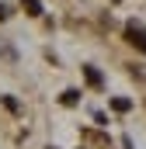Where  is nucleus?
<instances>
[{
	"label": "nucleus",
	"mask_w": 146,
	"mask_h": 149,
	"mask_svg": "<svg viewBox=\"0 0 146 149\" xmlns=\"http://www.w3.org/2000/svg\"><path fill=\"white\" fill-rule=\"evenodd\" d=\"M84 80H87V83H91V87H105V76L98 73V70H94V66H84Z\"/></svg>",
	"instance_id": "2"
},
{
	"label": "nucleus",
	"mask_w": 146,
	"mask_h": 149,
	"mask_svg": "<svg viewBox=\"0 0 146 149\" xmlns=\"http://www.w3.org/2000/svg\"><path fill=\"white\" fill-rule=\"evenodd\" d=\"M21 3H25V10L32 17H42V0H21Z\"/></svg>",
	"instance_id": "3"
},
{
	"label": "nucleus",
	"mask_w": 146,
	"mask_h": 149,
	"mask_svg": "<svg viewBox=\"0 0 146 149\" xmlns=\"http://www.w3.org/2000/svg\"><path fill=\"white\" fill-rule=\"evenodd\" d=\"M125 38H129V42H132L139 52H146V28H143V24L129 21V24H125Z\"/></svg>",
	"instance_id": "1"
},
{
	"label": "nucleus",
	"mask_w": 146,
	"mask_h": 149,
	"mask_svg": "<svg viewBox=\"0 0 146 149\" xmlns=\"http://www.w3.org/2000/svg\"><path fill=\"white\" fill-rule=\"evenodd\" d=\"M77 101H80L77 90H63V104H77Z\"/></svg>",
	"instance_id": "5"
},
{
	"label": "nucleus",
	"mask_w": 146,
	"mask_h": 149,
	"mask_svg": "<svg viewBox=\"0 0 146 149\" xmlns=\"http://www.w3.org/2000/svg\"><path fill=\"white\" fill-rule=\"evenodd\" d=\"M111 108H115V111H129V108H132V101H125V97H115V101H111Z\"/></svg>",
	"instance_id": "4"
}]
</instances>
